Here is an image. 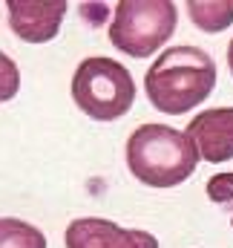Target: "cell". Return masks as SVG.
<instances>
[{
  "label": "cell",
  "instance_id": "obj_1",
  "mask_svg": "<svg viewBox=\"0 0 233 248\" xmlns=\"http://www.w3.org/2000/svg\"><path fill=\"white\" fill-rule=\"evenodd\" d=\"M216 87V63L202 46H170L147 69L144 90L156 110L184 116L210 98Z\"/></svg>",
  "mask_w": 233,
  "mask_h": 248
},
{
  "label": "cell",
  "instance_id": "obj_2",
  "mask_svg": "<svg viewBox=\"0 0 233 248\" xmlns=\"http://www.w3.org/2000/svg\"><path fill=\"white\" fill-rule=\"evenodd\" d=\"M199 159L193 139L167 124H141L127 139V168L141 185H181L196 173Z\"/></svg>",
  "mask_w": 233,
  "mask_h": 248
},
{
  "label": "cell",
  "instance_id": "obj_3",
  "mask_svg": "<svg viewBox=\"0 0 233 248\" xmlns=\"http://www.w3.org/2000/svg\"><path fill=\"white\" fill-rule=\"evenodd\" d=\"M72 101L95 122H116L135 101V81L121 61L92 55L78 63L72 75Z\"/></svg>",
  "mask_w": 233,
  "mask_h": 248
},
{
  "label": "cell",
  "instance_id": "obj_4",
  "mask_svg": "<svg viewBox=\"0 0 233 248\" xmlns=\"http://www.w3.org/2000/svg\"><path fill=\"white\" fill-rule=\"evenodd\" d=\"M178 9L170 0H121L110 23V44L130 58H147L175 32Z\"/></svg>",
  "mask_w": 233,
  "mask_h": 248
},
{
  "label": "cell",
  "instance_id": "obj_5",
  "mask_svg": "<svg viewBox=\"0 0 233 248\" xmlns=\"http://www.w3.org/2000/svg\"><path fill=\"white\" fill-rule=\"evenodd\" d=\"M66 248H159V240L150 231L121 228L101 217H81L66 225Z\"/></svg>",
  "mask_w": 233,
  "mask_h": 248
},
{
  "label": "cell",
  "instance_id": "obj_6",
  "mask_svg": "<svg viewBox=\"0 0 233 248\" xmlns=\"http://www.w3.org/2000/svg\"><path fill=\"white\" fill-rule=\"evenodd\" d=\"M9 26L26 44H46L60 32L66 0H9Z\"/></svg>",
  "mask_w": 233,
  "mask_h": 248
},
{
  "label": "cell",
  "instance_id": "obj_7",
  "mask_svg": "<svg viewBox=\"0 0 233 248\" xmlns=\"http://www.w3.org/2000/svg\"><path fill=\"white\" fill-rule=\"evenodd\" d=\"M199 156L210 165H222L233 159V107H213L199 113L184 130Z\"/></svg>",
  "mask_w": 233,
  "mask_h": 248
},
{
  "label": "cell",
  "instance_id": "obj_8",
  "mask_svg": "<svg viewBox=\"0 0 233 248\" xmlns=\"http://www.w3.org/2000/svg\"><path fill=\"white\" fill-rule=\"evenodd\" d=\"M187 17L207 35L225 32L233 23V0H187Z\"/></svg>",
  "mask_w": 233,
  "mask_h": 248
},
{
  "label": "cell",
  "instance_id": "obj_9",
  "mask_svg": "<svg viewBox=\"0 0 233 248\" xmlns=\"http://www.w3.org/2000/svg\"><path fill=\"white\" fill-rule=\"evenodd\" d=\"M0 248H46V237L23 219L0 217Z\"/></svg>",
  "mask_w": 233,
  "mask_h": 248
},
{
  "label": "cell",
  "instance_id": "obj_10",
  "mask_svg": "<svg viewBox=\"0 0 233 248\" xmlns=\"http://www.w3.org/2000/svg\"><path fill=\"white\" fill-rule=\"evenodd\" d=\"M20 90V69L9 55L0 52V101H12Z\"/></svg>",
  "mask_w": 233,
  "mask_h": 248
},
{
  "label": "cell",
  "instance_id": "obj_11",
  "mask_svg": "<svg viewBox=\"0 0 233 248\" xmlns=\"http://www.w3.org/2000/svg\"><path fill=\"white\" fill-rule=\"evenodd\" d=\"M207 199L216 205H231L233 208V173H216L207 179ZM233 225V217H231Z\"/></svg>",
  "mask_w": 233,
  "mask_h": 248
},
{
  "label": "cell",
  "instance_id": "obj_12",
  "mask_svg": "<svg viewBox=\"0 0 233 248\" xmlns=\"http://www.w3.org/2000/svg\"><path fill=\"white\" fill-rule=\"evenodd\" d=\"M228 69L233 72V41L228 44Z\"/></svg>",
  "mask_w": 233,
  "mask_h": 248
}]
</instances>
